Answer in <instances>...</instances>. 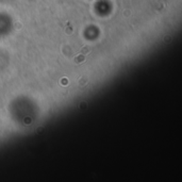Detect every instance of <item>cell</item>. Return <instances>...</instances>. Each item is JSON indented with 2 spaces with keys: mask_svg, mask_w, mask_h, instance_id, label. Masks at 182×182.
Listing matches in <instances>:
<instances>
[{
  "mask_svg": "<svg viewBox=\"0 0 182 182\" xmlns=\"http://www.w3.org/2000/svg\"><path fill=\"white\" fill-rule=\"evenodd\" d=\"M16 28H21V23H16Z\"/></svg>",
  "mask_w": 182,
  "mask_h": 182,
  "instance_id": "3",
  "label": "cell"
},
{
  "mask_svg": "<svg viewBox=\"0 0 182 182\" xmlns=\"http://www.w3.org/2000/svg\"><path fill=\"white\" fill-rule=\"evenodd\" d=\"M90 48H88L87 46H84L83 47L82 49H81V53H82V54H86V53H90Z\"/></svg>",
  "mask_w": 182,
  "mask_h": 182,
  "instance_id": "2",
  "label": "cell"
},
{
  "mask_svg": "<svg viewBox=\"0 0 182 182\" xmlns=\"http://www.w3.org/2000/svg\"><path fill=\"white\" fill-rule=\"evenodd\" d=\"M84 55L83 54H79V55H77L76 58H75V61H76V63H82V62H84Z\"/></svg>",
  "mask_w": 182,
  "mask_h": 182,
  "instance_id": "1",
  "label": "cell"
}]
</instances>
